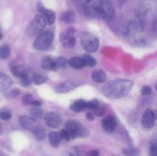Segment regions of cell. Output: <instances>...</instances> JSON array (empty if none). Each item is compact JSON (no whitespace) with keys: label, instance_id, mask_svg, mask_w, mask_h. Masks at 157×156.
<instances>
[{"label":"cell","instance_id":"5","mask_svg":"<svg viewBox=\"0 0 157 156\" xmlns=\"http://www.w3.org/2000/svg\"><path fill=\"white\" fill-rule=\"evenodd\" d=\"M81 41L82 47L86 51L94 52L99 47V40L93 34L87 32H84L81 34Z\"/></svg>","mask_w":157,"mask_h":156},{"label":"cell","instance_id":"42","mask_svg":"<svg viewBox=\"0 0 157 156\" xmlns=\"http://www.w3.org/2000/svg\"><path fill=\"white\" fill-rule=\"evenodd\" d=\"M63 156H74V155L72 154H71L70 152H68V151H65V152L64 153V154H63Z\"/></svg>","mask_w":157,"mask_h":156},{"label":"cell","instance_id":"13","mask_svg":"<svg viewBox=\"0 0 157 156\" xmlns=\"http://www.w3.org/2000/svg\"><path fill=\"white\" fill-rule=\"evenodd\" d=\"M102 128L107 133L113 132L117 126V121L113 116H107L101 122Z\"/></svg>","mask_w":157,"mask_h":156},{"label":"cell","instance_id":"14","mask_svg":"<svg viewBox=\"0 0 157 156\" xmlns=\"http://www.w3.org/2000/svg\"><path fill=\"white\" fill-rule=\"evenodd\" d=\"M20 123H21V126L24 127L25 128L28 130H32L35 129L37 126H38V123L35 121V119L34 118L30 117V116H23L20 117Z\"/></svg>","mask_w":157,"mask_h":156},{"label":"cell","instance_id":"39","mask_svg":"<svg viewBox=\"0 0 157 156\" xmlns=\"http://www.w3.org/2000/svg\"><path fill=\"white\" fill-rule=\"evenodd\" d=\"M89 156H100L99 155V151L98 150H91L89 152Z\"/></svg>","mask_w":157,"mask_h":156},{"label":"cell","instance_id":"32","mask_svg":"<svg viewBox=\"0 0 157 156\" xmlns=\"http://www.w3.org/2000/svg\"><path fill=\"white\" fill-rule=\"evenodd\" d=\"M12 118V115L9 111L7 110H2L0 111V119L2 120H9Z\"/></svg>","mask_w":157,"mask_h":156},{"label":"cell","instance_id":"29","mask_svg":"<svg viewBox=\"0 0 157 156\" xmlns=\"http://www.w3.org/2000/svg\"><path fill=\"white\" fill-rule=\"evenodd\" d=\"M56 61V65H57V69H62L66 67V64H67V62H66L65 59L64 58H58L57 59H55Z\"/></svg>","mask_w":157,"mask_h":156},{"label":"cell","instance_id":"6","mask_svg":"<svg viewBox=\"0 0 157 156\" xmlns=\"http://www.w3.org/2000/svg\"><path fill=\"white\" fill-rule=\"evenodd\" d=\"M46 25V21L41 15H37L33 18L28 27V33L31 36L38 35L41 33Z\"/></svg>","mask_w":157,"mask_h":156},{"label":"cell","instance_id":"17","mask_svg":"<svg viewBox=\"0 0 157 156\" xmlns=\"http://www.w3.org/2000/svg\"><path fill=\"white\" fill-rule=\"evenodd\" d=\"M12 80L9 76L0 71V92L7 90L12 86Z\"/></svg>","mask_w":157,"mask_h":156},{"label":"cell","instance_id":"33","mask_svg":"<svg viewBox=\"0 0 157 156\" xmlns=\"http://www.w3.org/2000/svg\"><path fill=\"white\" fill-rule=\"evenodd\" d=\"M60 136H61V139H64L66 141H70L71 139V136L70 133L67 131V129H63L61 130V132L59 133Z\"/></svg>","mask_w":157,"mask_h":156},{"label":"cell","instance_id":"23","mask_svg":"<svg viewBox=\"0 0 157 156\" xmlns=\"http://www.w3.org/2000/svg\"><path fill=\"white\" fill-rule=\"evenodd\" d=\"M47 76H44V75L40 74V73H35L32 76V81L36 85H41V84H44V83L47 81Z\"/></svg>","mask_w":157,"mask_h":156},{"label":"cell","instance_id":"19","mask_svg":"<svg viewBox=\"0 0 157 156\" xmlns=\"http://www.w3.org/2000/svg\"><path fill=\"white\" fill-rule=\"evenodd\" d=\"M48 139L51 145L54 147H58L61 141L60 134L56 132H50L48 134Z\"/></svg>","mask_w":157,"mask_h":156},{"label":"cell","instance_id":"4","mask_svg":"<svg viewBox=\"0 0 157 156\" xmlns=\"http://www.w3.org/2000/svg\"><path fill=\"white\" fill-rule=\"evenodd\" d=\"M54 40V35L50 31L41 32L34 41V48L38 50H44L52 45Z\"/></svg>","mask_w":157,"mask_h":156},{"label":"cell","instance_id":"31","mask_svg":"<svg viewBox=\"0 0 157 156\" xmlns=\"http://www.w3.org/2000/svg\"><path fill=\"white\" fill-rule=\"evenodd\" d=\"M33 100L34 99H32V96L31 94H25L22 97V102H23V104L25 106L32 105Z\"/></svg>","mask_w":157,"mask_h":156},{"label":"cell","instance_id":"25","mask_svg":"<svg viewBox=\"0 0 157 156\" xmlns=\"http://www.w3.org/2000/svg\"><path fill=\"white\" fill-rule=\"evenodd\" d=\"M10 55V48L8 45H3L0 47V59L6 60Z\"/></svg>","mask_w":157,"mask_h":156},{"label":"cell","instance_id":"24","mask_svg":"<svg viewBox=\"0 0 157 156\" xmlns=\"http://www.w3.org/2000/svg\"><path fill=\"white\" fill-rule=\"evenodd\" d=\"M82 59L84 61V65L87 66V67H93L96 65V60L93 58L92 56L89 54H84L82 57Z\"/></svg>","mask_w":157,"mask_h":156},{"label":"cell","instance_id":"12","mask_svg":"<svg viewBox=\"0 0 157 156\" xmlns=\"http://www.w3.org/2000/svg\"><path fill=\"white\" fill-rule=\"evenodd\" d=\"M78 87V84L75 80H66L58 84L55 87V90L58 93H65L71 91Z\"/></svg>","mask_w":157,"mask_h":156},{"label":"cell","instance_id":"37","mask_svg":"<svg viewBox=\"0 0 157 156\" xmlns=\"http://www.w3.org/2000/svg\"><path fill=\"white\" fill-rule=\"evenodd\" d=\"M152 93V89L151 87L149 86H144L142 89H141V93L144 96L146 95H150Z\"/></svg>","mask_w":157,"mask_h":156},{"label":"cell","instance_id":"22","mask_svg":"<svg viewBox=\"0 0 157 156\" xmlns=\"http://www.w3.org/2000/svg\"><path fill=\"white\" fill-rule=\"evenodd\" d=\"M91 77L94 82L104 83L106 80V74L103 70H97L92 73Z\"/></svg>","mask_w":157,"mask_h":156},{"label":"cell","instance_id":"34","mask_svg":"<svg viewBox=\"0 0 157 156\" xmlns=\"http://www.w3.org/2000/svg\"><path fill=\"white\" fill-rule=\"evenodd\" d=\"M150 156H157V145L155 142H152L150 145Z\"/></svg>","mask_w":157,"mask_h":156},{"label":"cell","instance_id":"28","mask_svg":"<svg viewBox=\"0 0 157 156\" xmlns=\"http://www.w3.org/2000/svg\"><path fill=\"white\" fill-rule=\"evenodd\" d=\"M93 112L95 116H98V117H101V116H104V114L105 113V108L103 106H101L99 104L96 108L94 109Z\"/></svg>","mask_w":157,"mask_h":156},{"label":"cell","instance_id":"45","mask_svg":"<svg viewBox=\"0 0 157 156\" xmlns=\"http://www.w3.org/2000/svg\"><path fill=\"white\" fill-rule=\"evenodd\" d=\"M0 130H1V123H0Z\"/></svg>","mask_w":157,"mask_h":156},{"label":"cell","instance_id":"7","mask_svg":"<svg viewBox=\"0 0 157 156\" xmlns=\"http://www.w3.org/2000/svg\"><path fill=\"white\" fill-rule=\"evenodd\" d=\"M75 29L74 27H70L64 31L61 36V41L63 46L66 48H72L75 46L76 39L74 37Z\"/></svg>","mask_w":157,"mask_h":156},{"label":"cell","instance_id":"15","mask_svg":"<svg viewBox=\"0 0 157 156\" xmlns=\"http://www.w3.org/2000/svg\"><path fill=\"white\" fill-rule=\"evenodd\" d=\"M41 67L44 70H57L56 61L55 59L52 58L50 56H46L41 61Z\"/></svg>","mask_w":157,"mask_h":156},{"label":"cell","instance_id":"41","mask_svg":"<svg viewBox=\"0 0 157 156\" xmlns=\"http://www.w3.org/2000/svg\"><path fill=\"white\" fill-rule=\"evenodd\" d=\"M87 118L88 120L92 121V120H94V115L91 113H88L87 114Z\"/></svg>","mask_w":157,"mask_h":156},{"label":"cell","instance_id":"21","mask_svg":"<svg viewBox=\"0 0 157 156\" xmlns=\"http://www.w3.org/2000/svg\"><path fill=\"white\" fill-rule=\"evenodd\" d=\"M32 132L33 134L34 137L35 138V139H37L38 141H42L43 139H45V130L40 125H38L35 129L32 130Z\"/></svg>","mask_w":157,"mask_h":156},{"label":"cell","instance_id":"44","mask_svg":"<svg viewBox=\"0 0 157 156\" xmlns=\"http://www.w3.org/2000/svg\"><path fill=\"white\" fill-rule=\"evenodd\" d=\"M2 32H0V39H1V38H2Z\"/></svg>","mask_w":157,"mask_h":156},{"label":"cell","instance_id":"40","mask_svg":"<svg viewBox=\"0 0 157 156\" xmlns=\"http://www.w3.org/2000/svg\"><path fill=\"white\" fill-rule=\"evenodd\" d=\"M77 155L78 156H87V154H86V153L84 152V151H82V150L81 149H77Z\"/></svg>","mask_w":157,"mask_h":156},{"label":"cell","instance_id":"36","mask_svg":"<svg viewBox=\"0 0 157 156\" xmlns=\"http://www.w3.org/2000/svg\"><path fill=\"white\" fill-rule=\"evenodd\" d=\"M99 102L96 99H93L91 101H89V102H87V109H89V110H92L96 108L98 105H99Z\"/></svg>","mask_w":157,"mask_h":156},{"label":"cell","instance_id":"1","mask_svg":"<svg viewBox=\"0 0 157 156\" xmlns=\"http://www.w3.org/2000/svg\"><path fill=\"white\" fill-rule=\"evenodd\" d=\"M84 12L89 17L101 18L110 22L115 16V9L111 0H86Z\"/></svg>","mask_w":157,"mask_h":156},{"label":"cell","instance_id":"35","mask_svg":"<svg viewBox=\"0 0 157 156\" xmlns=\"http://www.w3.org/2000/svg\"><path fill=\"white\" fill-rule=\"evenodd\" d=\"M31 83H32V80H31V79L29 78V76L20 78V84H21L22 87H28V86L30 85Z\"/></svg>","mask_w":157,"mask_h":156},{"label":"cell","instance_id":"2","mask_svg":"<svg viewBox=\"0 0 157 156\" xmlns=\"http://www.w3.org/2000/svg\"><path fill=\"white\" fill-rule=\"evenodd\" d=\"M133 86L130 80H114L109 81L101 88V93L109 99H120L128 94Z\"/></svg>","mask_w":157,"mask_h":156},{"label":"cell","instance_id":"26","mask_svg":"<svg viewBox=\"0 0 157 156\" xmlns=\"http://www.w3.org/2000/svg\"><path fill=\"white\" fill-rule=\"evenodd\" d=\"M61 20L66 23H71L74 20V15L71 12H64L62 15H61Z\"/></svg>","mask_w":157,"mask_h":156},{"label":"cell","instance_id":"16","mask_svg":"<svg viewBox=\"0 0 157 156\" xmlns=\"http://www.w3.org/2000/svg\"><path fill=\"white\" fill-rule=\"evenodd\" d=\"M11 70H12V73L15 76H18V77L22 78L25 77V76H29V73H28V70L26 69V67L25 66L21 65V64H15V65L12 66Z\"/></svg>","mask_w":157,"mask_h":156},{"label":"cell","instance_id":"11","mask_svg":"<svg viewBox=\"0 0 157 156\" xmlns=\"http://www.w3.org/2000/svg\"><path fill=\"white\" fill-rule=\"evenodd\" d=\"M44 120H45L46 124L51 128H58L61 125V118L53 112L48 113L44 116Z\"/></svg>","mask_w":157,"mask_h":156},{"label":"cell","instance_id":"27","mask_svg":"<svg viewBox=\"0 0 157 156\" xmlns=\"http://www.w3.org/2000/svg\"><path fill=\"white\" fill-rule=\"evenodd\" d=\"M123 153L126 156H139V151L133 148H124L123 150Z\"/></svg>","mask_w":157,"mask_h":156},{"label":"cell","instance_id":"9","mask_svg":"<svg viewBox=\"0 0 157 156\" xmlns=\"http://www.w3.org/2000/svg\"><path fill=\"white\" fill-rule=\"evenodd\" d=\"M156 121V116L152 110H147L144 113L142 117V125L146 130H150L153 128Z\"/></svg>","mask_w":157,"mask_h":156},{"label":"cell","instance_id":"20","mask_svg":"<svg viewBox=\"0 0 157 156\" xmlns=\"http://www.w3.org/2000/svg\"><path fill=\"white\" fill-rule=\"evenodd\" d=\"M71 109L73 111L76 112V113L83 111L84 110L87 109V101L83 100V99H78L72 104Z\"/></svg>","mask_w":157,"mask_h":156},{"label":"cell","instance_id":"43","mask_svg":"<svg viewBox=\"0 0 157 156\" xmlns=\"http://www.w3.org/2000/svg\"><path fill=\"white\" fill-rule=\"evenodd\" d=\"M127 1V0H118V2H119V4L122 5V4H124Z\"/></svg>","mask_w":157,"mask_h":156},{"label":"cell","instance_id":"38","mask_svg":"<svg viewBox=\"0 0 157 156\" xmlns=\"http://www.w3.org/2000/svg\"><path fill=\"white\" fill-rule=\"evenodd\" d=\"M19 94V90L18 89H14V90H11L9 93H8L7 94H6V96H8V97H15V96H17Z\"/></svg>","mask_w":157,"mask_h":156},{"label":"cell","instance_id":"8","mask_svg":"<svg viewBox=\"0 0 157 156\" xmlns=\"http://www.w3.org/2000/svg\"><path fill=\"white\" fill-rule=\"evenodd\" d=\"M66 128L67 131L70 133L71 139H74L77 136H83L84 132V128L81 126L78 122H77L75 120H69L66 122Z\"/></svg>","mask_w":157,"mask_h":156},{"label":"cell","instance_id":"3","mask_svg":"<svg viewBox=\"0 0 157 156\" xmlns=\"http://www.w3.org/2000/svg\"><path fill=\"white\" fill-rule=\"evenodd\" d=\"M156 3L155 0H145L141 7V13L138 14L145 28L146 24H154L156 21Z\"/></svg>","mask_w":157,"mask_h":156},{"label":"cell","instance_id":"18","mask_svg":"<svg viewBox=\"0 0 157 156\" xmlns=\"http://www.w3.org/2000/svg\"><path fill=\"white\" fill-rule=\"evenodd\" d=\"M68 64L71 67L74 69H82L84 67V63L82 58L79 57H74L69 59Z\"/></svg>","mask_w":157,"mask_h":156},{"label":"cell","instance_id":"30","mask_svg":"<svg viewBox=\"0 0 157 156\" xmlns=\"http://www.w3.org/2000/svg\"><path fill=\"white\" fill-rule=\"evenodd\" d=\"M30 113L35 118H41L43 115V111L39 108H33L31 110Z\"/></svg>","mask_w":157,"mask_h":156},{"label":"cell","instance_id":"10","mask_svg":"<svg viewBox=\"0 0 157 156\" xmlns=\"http://www.w3.org/2000/svg\"><path fill=\"white\" fill-rule=\"evenodd\" d=\"M37 10L41 14V16L44 18L46 22L48 23L49 24H54V22L55 21V14L53 11L46 9L41 3H38Z\"/></svg>","mask_w":157,"mask_h":156}]
</instances>
